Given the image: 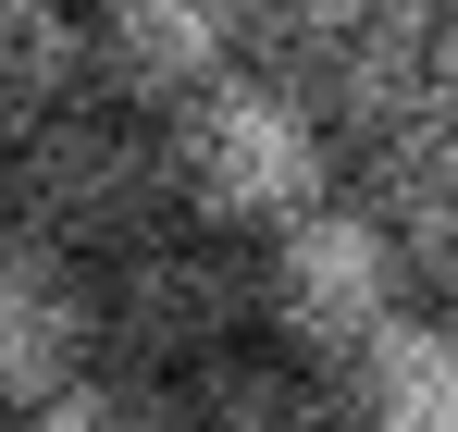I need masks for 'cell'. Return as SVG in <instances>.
Returning a JSON list of instances; mask_svg holds the SVG:
<instances>
[{"mask_svg":"<svg viewBox=\"0 0 458 432\" xmlns=\"http://www.w3.org/2000/svg\"><path fill=\"white\" fill-rule=\"evenodd\" d=\"M161 161H174V211L199 235H285L335 198V124L285 99L273 74H224L211 99H186L161 124Z\"/></svg>","mask_w":458,"mask_h":432,"instance_id":"6da1fadb","label":"cell"},{"mask_svg":"<svg viewBox=\"0 0 458 432\" xmlns=\"http://www.w3.org/2000/svg\"><path fill=\"white\" fill-rule=\"evenodd\" d=\"M13 222L63 260H137L161 222H174V161H161V124L137 112H63L50 137L13 148Z\"/></svg>","mask_w":458,"mask_h":432,"instance_id":"7a4b0ae2","label":"cell"},{"mask_svg":"<svg viewBox=\"0 0 458 432\" xmlns=\"http://www.w3.org/2000/svg\"><path fill=\"white\" fill-rule=\"evenodd\" d=\"M396 309H409V260H396V235H384L360 198H322L310 222H285V235L260 247V321H273V346L310 359V370H347Z\"/></svg>","mask_w":458,"mask_h":432,"instance_id":"3957f363","label":"cell"},{"mask_svg":"<svg viewBox=\"0 0 458 432\" xmlns=\"http://www.w3.org/2000/svg\"><path fill=\"white\" fill-rule=\"evenodd\" d=\"M260 321V260H235V235H199V222H161L137 260H112V296H99V334L124 346V370H211L224 346H248Z\"/></svg>","mask_w":458,"mask_h":432,"instance_id":"277c9868","label":"cell"},{"mask_svg":"<svg viewBox=\"0 0 458 432\" xmlns=\"http://www.w3.org/2000/svg\"><path fill=\"white\" fill-rule=\"evenodd\" d=\"M87 74L137 112L174 124L186 99H211L224 74H248V0H99L87 12Z\"/></svg>","mask_w":458,"mask_h":432,"instance_id":"5b68a950","label":"cell"},{"mask_svg":"<svg viewBox=\"0 0 458 432\" xmlns=\"http://www.w3.org/2000/svg\"><path fill=\"white\" fill-rule=\"evenodd\" d=\"M75 370H99V285L63 247L0 235V408H38Z\"/></svg>","mask_w":458,"mask_h":432,"instance_id":"8992f818","label":"cell"},{"mask_svg":"<svg viewBox=\"0 0 458 432\" xmlns=\"http://www.w3.org/2000/svg\"><path fill=\"white\" fill-rule=\"evenodd\" d=\"M335 420L347 432H458V321L446 309H396L335 370Z\"/></svg>","mask_w":458,"mask_h":432,"instance_id":"52a82bcc","label":"cell"},{"mask_svg":"<svg viewBox=\"0 0 458 432\" xmlns=\"http://www.w3.org/2000/svg\"><path fill=\"white\" fill-rule=\"evenodd\" d=\"M186 432H347L335 420V370L285 359V346H224L211 370H186Z\"/></svg>","mask_w":458,"mask_h":432,"instance_id":"ba28073f","label":"cell"},{"mask_svg":"<svg viewBox=\"0 0 458 432\" xmlns=\"http://www.w3.org/2000/svg\"><path fill=\"white\" fill-rule=\"evenodd\" d=\"M87 87V12L75 0H0V148L50 137Z\"/></svg>","mask_w":458,"mask_h":432,"instance_id":"9c48e42d","label":"cell"},{"mask_svg":"<svg viewBox=\"0 0 458 432\" xmlns=\"http://www.w3.org/2000/svg\"><path fill=\"white\" fill-rule=\"evenodd\" d=\"M25 432H186V408H174V383H149V370H124V359H99V370H75L63 395H38V408H25Z\"/></svg>","mask_w":458,"mask_h":432,"instance_id":"30bf717a","label":"cell"},{"mask_svg":"<svg viewBox=\"0 0 458 432\" xmlns=\"http://www.w3.org/2000/svg\"><path fill=\"white\" fill-rule=\"evenodd\" d=\"M0 235H13V161H0Z\"/></svg>","mask_w":458,"mask_h":432,"instance_id":"8fae6325","label":"cell"}]
</instances>
